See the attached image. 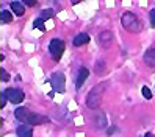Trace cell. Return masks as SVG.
<instances>
[{
  "label": "cell",
  "instance_id": "1",
  "mask_svg": "<svg viewBox=\"0 0 155 137\" xmlns=\"http://www.w3.org/2000/svg\"><path fill=\"white\" fill-rule=\"evenodd\" d=\"M14 115L16 118L19 122L22 123H27V125H30V126H36V125H44V123H47L49 122V118L45 117V115H41V114H35L31 112L30 109H27V107H17L16 111H14Z\"/></svg>",
  "mask_w": 155,
  "mask_h": 137
},
{
  "label": "cell",
  "instance_id": "2",
  "mask_svg": "<svg viewBox=\"0 0 155 137\" xmlns=\"http://www.w3.org/2000/svg\"><path fill=\"white\" fill-rule=\"evenodd\" d=\"M105 87H107V84L102 83V84L94 86L93 89L89 90V94L86 97V106L89 109H96L97 106H100V101H102V97H104V92H105Z\"/></svg>",
  "mask_w": 155,
  "mask_h": 137
},
{
  "label": "cell",
  "instance_id": "3",
  "mask_svg": "<svg viewBox=\"0 0 155 137\" xmlns=\"http://www.w3.org/2000/svg\"><path fill=\"white\" fill-rule=\"evenodd\" d=\"M121 23H122L124 28H125L127 31H130V33H140V31L143 30V25H141L140 19H138V17H136L133 13H130V11H127V13L122 14Z\"/></svg>",
  "mask_w": 155,
  "mask_h": 137
},
{
  "label": "cell",
  "instance_id": "4",
  "mask_svg": "<svg viewBox=\"0 0 155 137\" xmlns=\"http://www.w3.org/2000/svg\"><path fill=\"white\" fill-rule=\"evenodd\" d=\"M64 48H66L64 41H61V39H58V38L52 39L50 44H49V51H50V54L53 56V59H55V61H60L61 54L64 53Z\"/></svg>",
  "mask_w": 155,
  "mask_h": 137
},
{
  "label": "cell",
  "instance_id": "5",
  "mask_svg": "<svg viewBox=\"0 0 155 137\" xmlns=\"http://www.w3.org/2000/svg\"><path fill=\"white\" fill-rule=\"evenodd\" d=\"M50 84L53 87L55 92H64L66 90V79H64V75L61 72H55L52 76H50Z\"/></svg>",
  "mask_w": 155,
  "mask_h": 137
},
{
  "label": "cell",
  "instance_id": "6",
  "mask_svg": "<svg viewBox=\"0 0 155 137\" xmlns=\"http://www.w3.org/2000/svg\"><path fill=\"white\" fill-rule=\"evenodd\" d=\"M3 92H5L6 98L10 100L13 104H19V103H22V100L25 98V94L22 92L21 89H17V87H8L6 90H3Z\"/></svg>",
  "mask_w": 155,
  "mask_h": 137
},
{
  "label": "cell",
  "instance_id": "7",
  "mask_svg": "<svg viewBox=\"0 0 155 137\" xmlns=\"http://www.w3.org/2000/svg\"><path fill=\"white\" fill-rule=\"evenodd\" d=\"M88 75H89V70L86 67H81L80 72H78V75H77V81H75V87L77 89H80L81 86H83V83H85V79L88 78Z\"/></svg>",
  "mask_w": 155,
  "mask_h": 137
},
{
  "label": "cell",
  "instance_id": "8",
  "mask_svg": "<svg viewBox=\"0 0 155 137\" xmlns=\"http://www.w3.org/2000/svg\"><path fill=\"white\" fill-rule=\"evenodd\" d=\"M16 134L19 135V137H33L31 126H30V125H21V126L16 129Z\"/></svg>",
  "mask_w": 155,
  "mask_h": 137
},
{
  "label": "cell",
  "instance_id": "9",
  "mask_svg": "<svg viewBox=\"0 0 155 137\" xmlns=\"http://www.w3.org/2000/svg\"><path fill=\"white\" fill-rule=\"evenodd\" d=\"M144 62L150 67H155V48H149L144 53Z\"/></svg>",
  "mask_w": 155,
  "mask_h": 137
},
{
  "label": "cell",
  "instance_id": "10",
  "mask_svg": "<svg viewBox=\"0 0 155 137\" xmlns=\"http://www.w3.org/2000/svg\"><path fill=\"white\" fill-rule=\"evenodd\" d=\"M88 42H89V36L86 33H80V34H77L74 38V45L75 47H81V45H85Z\"/></svg>",
  "mask_w": 155,
  "mask_h": 137
},
{
  "label": "cell",
  "instance_id": "11",
  "mask_svg": "<svg viewBox=\"0 0 155 137\" xmlns=\"http://www.w3.org/2000/svg\"><path fill=\"white\" fill-rule=\"evenodd\" d=\"M111 38H113V34H111V31H102L100 33V36H99V39H100V44H102V47H108L110 45V41H111Z\"/></svg>",
  "mask_w": 155,
  "mask_h": 137
},
{
  "label": "cell",
  "instance_id": "12",
  "mask_svg": "<svg viewBox=\"0 0 155 137\" xmlns=\"http://www.w3.org/2000/svg\"><path fill=\"white\" fill-rule=\"evenodd\" d=\"M10 6H11V10H13L17 16H24V13H25L24 3H21V2H11Z\"/></svg>",
  "mask_w": 155,
  "mask_h": 137
},
{
  "label": "cell",
  "instance_id": "13",
  "mask_svg": "<svg viewBox=\"0 0 155 137\" xmlns=\"http://www.w3.org/2000/svg\"><path fill=\"white\" fill-rule=\"evenodd\" d=\"M96 125H97V128H104V126L107 125L105 114H104V112H99V115L96 117Z\"/></svg>",
  "mask_w": 155,
  "mask_h": 137
},
{
  "label": "cell",
  "instance_id": "14",
  "mask_svg": "<svg viewBox=\"0 0 155 137\" xmlns=\"http://www.w3.org/2000/svg\"><path fill=\"white\" fill-rule=\"evenodd\" d=\"M33 26H35V28H38L39 31H45V26H44V19H41V17H38V19L35 20Z\"/></svg>",
  "mask_w": 155,
  "mask_h": 137
},
{
  "label": "cell",
  "instance_id": "15",
  "mask_svg": "<svg viewBox=\"0 0 155 137\" xmlns=\"http://www.w3.org/2000/svg\"><path fill=\"white\" fill-rule=\"evenodd\" d=\"M105 72V64L102 62V61H99V62H96V73H99V75H102Z\"/></svg>",
  "mask_w": 155,
  "mask_h": 137
},
{
  "label": "cell",
  "instance_id": "16",
  "mask_svg": "<svg viewBox=\"0 0 155 137\" xmlns=\"http://www.w3.org/2000/svg\"><path fill=\"white\" fill-rule=\"evenodd\" d=\"M2 20H3V22H11V20H13V14H11L10 11H5V10H3V11H2Z\"/></svg>",
  "mask_w": 155,
  "mask_h": 137
},
{
  "label": "cell",
  "instance_id": "17",
  "mask_svg": "<svg viewBox=\"0 0 155 137\" xmlns=\"http://www.w3.org/2000/svg\"><path fill=\"white\" fill-rule=\"evenodd\" d=\"M141 92H143V97H144V98H147V100L152 98V92H150V89H149L147 86H144V87L141 89Z\"/></svg>",
  "mask_w": 155,
  "mask_h": 137
},
{
  "label": "cell",
  "instance_id": "18",
  "mask_svg": "<svg viewBox=\"0 0 155 137\" xmlns=\"http://www.w3.org/2000/svg\"><path fill=\"white\" fill-rule=\"evenodd\" d=\"M45 17H53V11H52V10H44V11L41 13V19L45 20Z\"/></svg>",
  "mask_w": 155,
  "mask_h": 137
},
{
  "label": "cell",
  "instance_id": "19",
  "mask_svg": "<svg viewBox=\"0 0 155 137\" xmlns=\"http://www.w3.org/2000/svg\"><path fill=\"white\" fill-rule=\"evenodd\" d=\"M150 25L155 28V10H150Z\"/></svg>",
  "mask_w": 155,
  "mask_h": 137
},
{
  "label": "cell",
  "instance_id": "20",
  "mask_svg": "<svg viewBox=\"0 0 155 137\" xmlns=\"http://www.w3.org/2000/svg\"><path fill=\"white\" fill-rule=\"evenodd\" d=\"M8 79H10V76H8L6 70H5V69H2V81H8Z\"/></svg>",
  "mask_w": 155,
  "mask_h": 137
},
{
  "label": "cell",
  "instance_id": "21",
  "mask_svg": "<svg viewBox=\"0 0 155 137\" xmlns=\"http://www.w3.org/2000/svg\"><path fill=\"white\" fill-rule=\"evenodd\" d=\"M0 98H2V107H3V106L6 104V100H8V98H6V95H5V92L0 94Z\"/></svg>",
  "mask_w": 155,
  "mask_h": 137
},
{
  "label": "cell",
  "instance_id": "22",
  "mask_svg": "<svg viewBox=\"0 0 155 137\" xmlns=\"http://www.w3.org/2000/svg\"><path fill=\"white\" fill-rule=\"evenodd\" d=\"M24 5H28V6H36V2H35V0H25Z\"/></svg>",
  "mask_w": 155,
  "mask_h": 137
},
{
  "label": "cell",
  "instance_id": "23",
  "mask_svg": "<svg viewBox=\"0 0 155 137\" xmlns=\"http://www.w3.org/2000/svg\"><path fill=\"white\" fill-rule=\"evenodd\" d=\"M116 129H117L116 126H111V128H108V131H107V134H108V135H111V134H114V131H116Z\"/></svg>",
  "mask_w": 155,
  "mask_h": 137
},
{
  "label": "cell",
  "instance_id": "24",
  "mask_svg": "<svg viewBox=\"0 0 155 137\" xmlns=\"http://www.w3.org/2000/svg\"><path fill=\"white\" fill-rule=\"evenodd\" d=\"M144 137H153V135H152V134H150V132H147V134H146V135H144Z\"/></svg>",
  "mask_w": 155,
  "mask_h": 137
}]
</instances>
